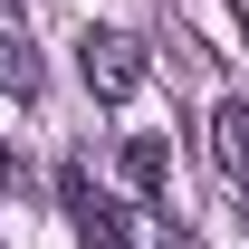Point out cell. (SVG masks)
I'll return each instance as SVG.
<instances>
[{"mask_svg":"<svg viewBox=\"0 0 249 249\" xmlns=\"http://www.w3.org/2000/svg\"><path fill=\"white\" fill-rule=\"evenodd\" d=\"M124 182L144 192V201H163V182H173V154H163L154 134H134V144H124Z\"/></svg>","mask_w":249,"mask_h":249,"instance_id":"obj_4","label":"cell"},{"mask_svg":"<svg viewBox=\"0 0 249 249\" xmlns=\"http://www.w3.org/2000/svg\"><path fill=\"white\" fill-rule=\"evenodd\" d=\"M77 77H87L96 106H124V96L144 87V38H124V29H87V38H77Z\"/></svg>","mask_w":249,"mask_h":249,"instance_id":"obj_1","label":"cell"},{"mask_svg":"<svg viewBox=\"0 0 249 249\" xmlns=\"http://www.w3.org/2000/svg\"><path fill=\"white\" fill-rule=\"evenodd\" d=\"M58 201H67V220H77V240H87V249H134V240H124V211H115V201H96L87 163H67V173H58Z\"/></svg>","mask_w":249,"mask_h":249,"instance_id":"obj_2","label":"cell"},{"mask_svg":"<svg viewBox=\"0 0 249 249\" xmlns=\"http://www.w3.org/2000/svg\"><path fill=\"white\" fill-rule=\"evenodd\" d=\"M0 10H10V0H0Z\"/></svg>","mask_w":249,"mask_h":249,"instance_id":"obj_6","label":"cell"},{"mask_svg":"<svg viewBox=\"0 0 249 249\" xmlns=\"http://www.w3.org/2000/svg\"><path fill=\"white\" fill-rule=\"evenodd\" d=\"M240 211H249V201H240Z\"/></svg>","mask_w":249,"mask_h":249,"instance_id":"obj_7","label":"cell"},{"mask_svg":"<svg viewBox=\"0 0 249 249\" xmlns=\"http://www.w3.org/2000/svg\"><path fill=\"white\" fill-rule=\"evenodd\" d=\"M211 154H220V173L249 192V96H220V115H211Z\"/></svg>","mask_w":249,"mask_h":249,"instance_id":"obj_3","label":"cell"},{"mask_svg":"<svg viewBox=\"0 0 249 249\" xmlns=\"http://www.w3.org/2000/svg\"><path fill=\"white\" fill-rule=\"evenodd\" d=\"M0 96H19V106L38 96V48H29L19 29H0Z\"/></svg>","mask_w":249,"mask_h":249,"instance_id":"obj_5","label":"cell"}]
</instances>
